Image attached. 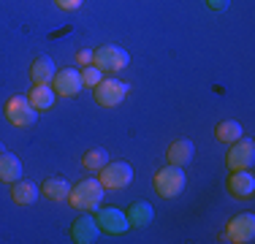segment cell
<instances>
[{"instance_id": "6da1fadb", "label": "cell", "mask_w": 255, "mask_h": 244, "mask_svg": "<svg viewBox=\"0 0 255 244\" xmlns=\"http://www.w3.org/2000/svg\"><path fill=\"white\" fill-rule=\"evenodd\" d=\"M103 193H106V187H103L98 179H82L71 187L68 204L79 212H95L103 201Z\"/></svg>"}, {"instance_id": "7a4b0ae2", "label": "cell", "mask_w": 255, "mask_h": 244, "mask_svg": "<svg viewBox=\"0 0 255 244\" xmlns=\"http://www.w3.org/2000/svg\"><path fill=\"white\" fill-rule=\"evenodd\" d=\"M93 93H95V103H98V106L114 109V106H120V103L125 101L128 93H130V84H125L123 79H114V76H109V79L103 76L93 87Z\"/></svg>"}, {"instance_id": "3957f363", "label": "cell", "mask_w": 255, "mask_h": 244, "mask_svg": "<svg viewBox=\"0 0 255 244\" xmlns=\"http://www.w3.org/2000/svg\"><path fill=\"white\" fill-rule=\"evenodd\" d=\"M128 63H130V54L117 44H103L93 52V65H98L103 73H120L128 68Z\"/></svg>"}, {"instance_id": "277c9868", "label": "cell", "mask_w": 255, "mask_h": 244, "mask_svg": "<svg viewBox=\"0 0 255 244\" xmlns=\"http://www.w3.org/2000/svg\"><path fill=\"white\" fill-rule=\"evenodd\" d=\"M187 179H185V171L182 166H171L168 163L166 168H160L155 174V190L157 195H163V198H177V195L185 190Z\"/></svg>"}, {"instance_id": "5b68a950", "label": "cell", "mask_w": 255, "mask_h": 244, "mask_svg": "<svg viewBox=\"0 0 255 244\" xmlns=\"http://www.w3.org/2000/svg\"><path fill=\"white\" fill-rule=\"evenodd\" d=\"M98 182L106 187V190H125V187L133 182V168L128 166L125 160H109L106 166L101 168Z\"/></svg>"}, {"instance_id": "8992f818", "label": "cell", "mask_w": 255, "mask_h": 244, "mask_svg": "<svg viewBox=\"0 0 255 244\" xmlns=\"http://www.w3.org/2000/svg\"><path fill=\"white\" fill-rule=\"evenodd\" d=\"M3 112H5V120H8L14 127H30L35 120H38V112L30 106L27 95H14V98H8V103H5Z\"/></svg>"}, {"instance_id": "52a82bcc", "label": "cell", "mask_w": 255, "mask_h": 244, "mask_svg": "<svg viewBox=\"0 0 255 244\" xmlns=\"http://www.w3.org/2000/svg\"><path fill=\"white\" fill-rule=\"evenodd\" d=\"M253 239H255V215L245 212V215L231 217V223L226 225V236H223V242L250 244Z\"/></svg>"}, {"instance_id": "ba28073f", "label": "cell", "mask_w": 255, "mask_h": 244, "mask_svg": "<svg viewBox=\"0 0 255 244\" xmlns=\"http://www.w3.org/2000/svg\"><path fill=\"white\" fill-rule=\"evenodd\" d=\"M95 223H98L101 231H106V234H125L128 228H130V223H128L125 212L114 209V206H98L95 209Z\"/></svg>"}, {"instance_id": "9c48e42d", "label": "cell", "mask_w": 255, "mask_h": 244, "mask_svg": "<svg viewBox=\"0 0 255 244\" xmlns=\"http://www.w3.org/2000/svg\"><path fill=\"white\" fill-rule=\"evenodd\" d=\"M255 160V144L250 138H239V141L231 144L228 155H226V163L231 171H239V168H250Z\"/></svg>"}, {"instance_id": "30bf717a", "label": "cell", "mask_w": 255, "mask_h": 244, "mask_svg": "<svg viewBox=\"0 0 255 244\" xmlns=\"http://www.w3.org/2000/svg\"><path fill=\"white\" fill-rule=\"evenodd\" d=\"M82 73H79L76 68H63V71H57L54 73V79H52V90L57 95H63V98H74L82 93Z\"/></svg>"}, {"instance_id": "8fae6325", "label": "cell", "mask_w": 255, "mask_h": 244, "mask_svg": "<svg viewBox=\"0 0 255 244\" xmlns=\"http://www.w3.org/2000/svg\"><path fill=\"white\" fill-rule=\"evenodd\" d=\"M228 193L234 198H242V201H250L253 193H255V176L250 174V168H239L228 176Z\"/></svg>"}, {"instance_id": "7c38bea8", "label": "cell", "mask_w": 255, "mask_h": 244, "mask_svg": "<svg viewBox=\"0 0 255 244\" xmlns=\"http://www.w3.org/2000/svg\"><path fill=\"white\" fill-rule=\"evenodd\" d=\"M101 228L98 223H95V217H79L74 225H71V239L76 244H93L98 239Z\"/></svg>"}, {"instance_id": "4fadbf2b", "label": "cell", "mask_w": 255, "mask_h": 244, "mask_svg": "<svg viewBox=\"0 0 255 244\" xmlns=\"http://www.w3.org/2000/svg\"><path fill=\"white\" fill-rule=\"evenodd\" d=\"M54 98H57V93L52 90V84H35V87H30V93H27V101H30V106H33L35 112L52 109Z\"/></svg>"}, {"instance_id": "5bb4252c", "label": "cell", "mask_w": 255, "mask_h": 244, "mask_svg": "<svg viewBox=\"0 0 255 244\" xmlns=\"http://www.w3.org/2000/svg\"><path fill=\"white\" fill-rule=\"evenodd\" d=\"M125 217H128V223H130V228H147V225L152 223V217H155V209L147 204V201H136V204L128 206Z\"/></svg>"}, {"instance_id": "9a60e30c", "label": "cell", "mask_w": 255, "mask_h": 244, "mask_svg": "<svg viewBox=\"0 0 255 244\" xmlns=\"http://www.w3.org/2000/svg\"><path fill=\"white\" fill-rule=\"evenodd\" d=\"M38 195H41V190L33 185V182H27V179H16L14 185H11V198H14L16 206L35 204V201H38Z\"/></svg>"}, {"instance_id": "2e32d148", "label": "cell", "mask_w": 255, "mask_h": 244, "mask_svg": "<svg viewBox=\"0 0 255 244\" xmlns=\"http://www.w3.org/2000/svg\"><path fill=\"white\" fill-rule=\"evenodd\" d=\"M16 179H22V160L14 152H3L0 155V182L14 185Z\"/></svg>"}, {"instance_id": "e0dca14e", "label": "cell", "mask_w": 255, "mask_h": 244, "mask_svg": "<svg viewBox=\"0 0 255 244\" xmlns=\"http://www.w3.org/2000/svg\"><path fill=\"white\" fill-rule=\"evenodd\" d=\"M54 63L52 57H35L33 65H30V79H33V84H52L54 79Z\"/></svg>"}, {"instance_id": "ac0fdd59", "label": "cell", "mask_w": 255, "mask_h": 244, "mask_svg": "<svg viewBox=\"0 0 255 244\" xmlns=\"http://www.w3.org/2000/svg\"><path fill=\"white\" fill-rule=\"evenodd\" d=\"M166 157H168V163H171V166H185V163H190V157H193V141H187V138H177V141L168 146Z\"/></svg>"}, {"instance_id": "d6986e66", "label": "cell", "mask_w": 255, "mask_h": 244, "mask_svg": "<svg viewBox=\"0 0 255 244\" xmlns=\"http://www.w3.org/2000/svg\"><path fill=\"white\" fill-rule=\"evenodd\" d=\"M41 193H44V198L49 201H68V193H71V185L65 179H57V176H52V179H44V187H41Z\"/></svg>"}, {"instance_id": "ffe728a7", "label": "cell", "mask_w": 255, "mask_h": 244, "mask_svg": "<svg viewBox=\"0 0 255 244\" xmlns=\"http://www.w3.org/2000/svg\"><path fill=\"white\" fill-rule=\"evenodd\" d=\"M215 138L217 141H226V144H234L242 138V125L234 120H226V122H217L215 125Z\"/></svg>"}, {"instance_id": "44dd1931", "label": "cell", "mask_w": 255, "mask_h": 244, "mask_svg": "<svg viewBox=\"0 0 255 244\" xmlns=\"http://www.w3.org/2000/svg\"><path fill=\"white\" fill-rule=\"evenodd\" d=\"M106 163H109L106 149H90V152H84V157H82V166L90 168V171H101Z\"/></svg>"}, {"instance_id": "7402d4cb", "label": "cell", "mask_w": 255, "mask_h": 244, "mask_svg": "<svg viewBox=\"0 0 255 244\" xmlns=\"http://www.w3.org/2000/svg\"><path fill=\"white\" fill-rule=\"evenodd\" d=\"M79 73H82V84H84V87H95V84H98L101 79H103V71L98 68V65H93V63L84 65V68L79 71Z\"/></svg>"}, {"instance_id": "603a6c76", "label": "cell", "mask_w": 255, "mask_h": 244, "mask_svg": "<svg viewBox=\"0 0 255 244\" xmlns=\"http://www.w3.org/2000/svg\"><path fill=\"white\" fill-rule=\"evenodd\" d=\"M54 3H57L63 11H76L79 5H82V0H54Z\"/></svg>"}, {"instance_id": "cb8c5ba5", "label": "cell", "mask_w": 255, "mask_h": 244, "mask_svg": "<svg viewBox=\"0 0 255 244\" xmlns=\"http://www.w3.org/2000/svg\"><path fill=\"white\" fill-rule=\"evenodd\" d=\"M76 60L82 65H90L93 63V52H90V49H82V52H76Z\"/></svg>"}, {"instance_id": "d4e9b609", "label": "cell", "mask_w": 255, "mask_h": 244, "mask_svg": "<svg viewBox=\"0 0 255 244\" xmlns=\"http://www.w3.org/2000/svg\"><path fill=\"white\" fill-rule=\"evenodd\" d=\"M206 5H209L212 11H226L228 8V0H206Z\"/></svg>"}, {"instance_id": "484cf974", "label": "cell", "mask_w": 255, "mask_h": 244, "mask_svg": "<svg viewBox=\"0 0 255 244\" xmlns=\"http://www.w3.org/2000/svg\"><path fill=\"white\" fill-rule=\"evenodd\" d=\"M3 152H5V146H3V144H0V155H3Z\"/></svg>"}]
</instances>
